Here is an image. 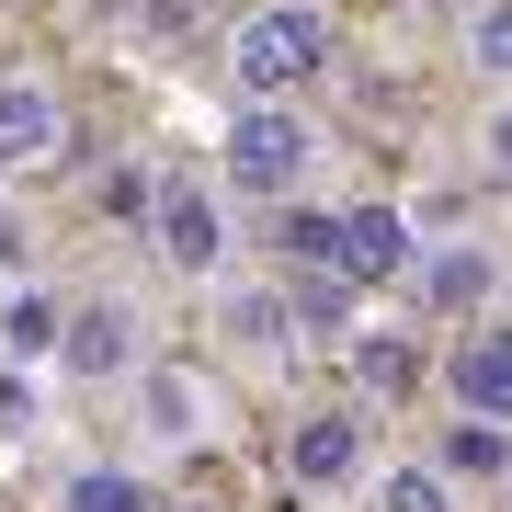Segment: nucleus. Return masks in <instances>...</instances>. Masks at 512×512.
I'll return each mask as SVG.
<instances>
[{"label": "nucleus", "mask_w": 512, "mask_h": 512, "mask_svg": "<svg viewBox=\"0 0 512 512\" xmlns=\"http://www.w3.org/2000/svg\"><path fill=\"white\" fill-rule=\"evenodd\" d=\"M148 239H160L171 274L217 285V274H228V194H217V183H160V205H148Z\"/></svg>", "instance_id": "7ed1b4c3"}, {"label": "nucleus", "mask_w": 512, "mask_h": 512, "mask_svg": "<svg viewBox=\"0 0 512 512\" xmlns=\"http://www.w3.org/2000/svg\"><path fill=\"white\" fill-rule=\"evenodd\" d=\"M69 148V103L35 69H0V171H46Z\"/></svg>", "instance_id": "423d86ee"}, {"label": "nucleus", "mask_w": 512, "mask_h": 512, "mask_svg": "<svg viewBox=\"0 0 512 512\" xmlns=\"http://www.w3.org/2000/svg\"><path fill=\"white\" fill-rule=\"evenodd\" d=\"M57 512H160V490H148L137 467H69Z\"/></svg>", "instance_id": "f8f14e48"}, {"label": "nucleus", "mask_w": 512, "mask_h": 512, "mask_svg": "<svg viewBox=\"0 0 512 512\" xmlns=\"http://www.w3.org/2000/svg\"><path fill=\"white\" fill-rule=\"evenodd\" d=\"M137 410H148V433L160 444H205V376H183V365H137Z\"/></svg>", "instance_id": "1a4fd4ad"}, {"label": "nucleus", "mask_w": 512, "mask_h": 512, "mask_svg": "<svg viewBox=\"0 0 512 512\" xmlns=\"http://www.w3.org/2000/svg\"><path fill=\"white\" fill-rule=\"evenodd\" d=\"M330 274H342V285H399L410 274V217H399V205H353V217H330Z\"/></svg>", "instance_id": "39448f33"}, {"label": "nucleus", "mask_w": 512, "mask_h": 512, "mask_svg": "<svg viewBox=\"0 0 512 512\" xmlns=\"http://www.w3.org/2000/svg\"><path fill=\"white\" fill-rule=\"evenodd\" d=\"M57 365H69V387H114L148 365V330H137V296H92V308L57 319Z\"/></svg>", "instance_id": "20e7f679"}, {"label": "nucleus", "mask_w": 512, "mask_h": 512, "mask_svg": "<svg viewBox=\"0 0 512 512\" xmlns=\"http://www.w3.org/2000/svg\"><path fill=\"white\" fill-rule=\"evenodd\" d=\"M0 342H12V353H57V308H46V296H23V308L0 319Z\"/></svg>", "instance_id": "f3484780"}, {"label": "nucleus", "mask_w": 512, "mask_h": 512, "mask_svg": "<svg viewBox=\"0 0 512 512\" xmlns=\"http://www.w3.org/2000/svg\"><path fill=\"white\" fill-rule=\"evenodd\" d=\"M376 512H456V490H444V467H387Z\"/></svg>", "instance_id": "2eb2a0df"}, {"label": "nucleus", "mask_w": 512, "mask_h": 512, "mask_svg": "<svg viewBox=\"0 0 512 512\" xmlns=\"http://www.w3.org/2000/svg\"><path fill=\"white\" fill-rule=\"evenodd\" d=\"M490 251H478V239H456V251H433V262H421V308H433V319H478V308H490Z\"/></svg>", "instance_id": "9d476101"}, {"label": "nucleus", "mask_w": 512, "mask_h": 512, "mask_svg": "<svg viewBox=\"0 0 512 512\" xmlns=\"http://www.w3.org/2000/svg\"><path fill=\"white\" fill-rule=\"evenodd\" d=\"M353 376H365V399H410V387H421V353L410 342H353Z\"/></svg>", "instance_id": "ddd939ff"}, {"label": "nucleus", "mask_w": 512, "mask_h": 512, "mask_svg": "<svg viewBox=\"0 0 512 512\" xmlns=\"http://www.w3.org/2000/svg\"><path fill=\"white\" fill-rule=\"evenodd\" d=\"M217 330H228L239 353H274L285 342V296L274 285H217Z\"/></svg>", "instance_id": "9b49d317"}, {"label": "nucleus", "mask_w": 512, "mask_h": 512, "mask_svg": "<svg viewBox=\"0 0 512 512\" xmlns=\"http://www.w3.org/2000/svg\"><path fill=\"white\" fill-rule=\"evenodd\" d=\"M444 467L490 478V467H512V433H501V421H456V444H444Z\"/></svg>", "instance_id": "dca6fc26"}, {"label": "nucleus", "mask_w": 512, "mask_h": 512, "mask_svg": "<svg viewBox=\"0 0 512 512\" xmlns=\"http://www.w3.org/2000/svg\"><path fill=\"white\" fill-rule=\"evenodd\" d=\"M308 160H319V126L296 103H239V126H228V194L285 205L296 183H308Z\"/></svg>", "instance_id": "f03ea898"}, {"label": "nucleus", "mask_w": 512, "mask_h": 512, "mask_svg": "<svg viewBox=\"0 0 512 512\" xmlns=\"http://www.w3.org/2000/svg\"><path fill=\"white\" fill-rule=\"evenodd\" d=\"M478 160H490L501 183H512V103H490V126H478Z\"/></svg>", "instance_id": "6ab92c4d"}, {"label": "nucleus", "mask_w": 512, "mask_h": 512, "mask_svg": "<svg viewBox=\"0 0 512 512\" xmlns=\"http://www.w3.org/2000/svg\"><path fill=\"white\" fill-rule=\"evenodd\" d=\"M444 387H456L478 421H512V330H467V342L444 353Z\"/></svg>", "instance_id": "6e6552de"}, {"label": "nucleus", "mask_w": 512, "mask_h": 512, "mask_svg": "<svg viewBox=\"0 0 512 512\" xmlns=\"http://www.w3.org/2000/svg\"><path fill=\"white\" fill-rule=\"evenodd\" d=\"M319 69H330V12H319V0H262V12L228 35L239 103H285V92H308Z\"/></svg>", "instance_id": "f257e3e1"}, {"label": "nucleus", "mask_w": 512, "mask_h": 512, "mask_svg": "<svg viewBox=\"0 0 512 512\" xmlns=\"http://www.w3.org/2000/svg\"><path fill=\"white\" fill-rule=\"evenodd\" d=\"M467 69H490L512 92V0H478V12H467Z\"/></svg>", "instance_id": "4468645a"}, {"label": "nucleus", "mask_w": 512, "mask_h": 512, "mask_svg": "<svg viewBox=\"0 0 512 512\" xmlns=\"http://www.w3.org/2000/svg\"><path fill=\"white\" fill-rule=\"evenodd\" d=\"M285 319H308V330H342V285H296V296H285Z\"/></svg>", "instance_id": "a211bd4d"}, {"label": "nucleus", "mask_w": 512, "mask_h": 512, "mask_svg": "<svg viewBox=\"0 0 512 512\" xmlns=\"http://www.w3.org/2000/svg\"><path fill=\"white\" fill-rule=\"evenodd\" d=\"M285 467H296V490H353L365 478V410H308L285 433Z\"/></svg>", "instance_id": "0eeeda50"}]
</instances>
